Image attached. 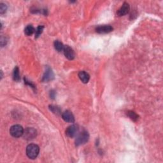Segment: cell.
I'll return each mask as SVG.
<instances>
[{
	"mask_svg": "<svg viewBox=\"0 0 163 163\" xmlns=\"http://www.w3.org/2000/svg\"><path fill=\"white\" fill-rule=\"evenodd\" d=\"M40 152V148L36 144L29 145L26 148V154L27 157L31 159H35L37 157Z\"/></svg>",
	"mask_w": 163,
	"mask_h": 163,
	"instance_id": "6da1fadb",
	"label": "cell"
},
{
	"mask_svg": "<svg viewBox=\"0 0 163 163\" xmlns=\"http://www.w3.org/2000/svg\"><path fill=\"white\" fill-rule=\"evenodd\" d=\"M89 139V135L87 131H82L80 133L78 136H76L75 140V145L76 146H79L81 145L85 144L87 143Z\"/></svg>",
	"mask_w": 163,
	"mask_h": 163,
	"instance_id": "7a4b0ae2",
	"label": "cell"
},
{
	"mask_svg": "<svg viewBox=\"0 0 163 163\" xmlns=\"http://www.w3.org/2000/svg\"><path fill=\"white\" fill-rule=\"evenodd\" d=\"M24 131V130L21 125L16 124V125H13L10 127V133L14 138H19L23 136Z\"/></svg>",
	"mask_w": 163,
	"mask_h": 163,
	"instance_id": "3957f363",
	"label": "cell"
},
{
	"mask_svg": "<svg viewBox=\"0 0 163 163\" xmlns=\"http://www.w3.org/2000/svg\"><path fill=\"white\" fill-rule=\"evenodd\" d=\"M37 135V131L33 127H27L24 131L23 137L27 140H31L35 139Z\"/></svg>",
	"mask_w": 163,
	"mask_h": 163,
	"instance_id": "277c9868",
	"label": "cell"
},
{
	"mask_svg": "<svg viewBox=\"0 0 163 163\" xmlns=\"http://www.w3.org/2000/svg\"><path fill=\"white\" fill-rule=\"evenodd\" d=\"M79 130V126L76 125V124H73V125L69 126L66 129V135L69 138H73L77 135Z\"/></svg>",
	"mask_w": 163,
	"mask_h": 163,
	"instance_id": "5b68a950",
	"label": "cell"
},
{
	"mask_svg": "<svg viewBox=\"0 0 163 163\" xmlns=\"http://www.w3.org/2000/svg\"><path fill=\"white\" fill-rule=\"evenodd\" d=\"M113 30V28L110 25H101L96 28V31L101 34H104L112 32Z\"/></svg>",
	"mask_w": 163,
	"mask_h": 163,
	"instance_id": "8992f818",
	"label": "cell"
},
{
	"mask_svg": "<svg viewBox=\"0 0 163 163\" xmlns=\"http://www.w3.org/2000/svg\"><path fill=\"white\" fill-rule=\"evenodd\" d=\"M129 10H130L129 4L126 2H124L122 4V6L118 10V11L117 12V16L119 17L125 16L129 13Z\"/></svg>",
	"mask_w": 163,
	"mask_h": 163,
	"instance_id": "52a82bcc",
	"label": "cell"
},
{
	"mask_svg": "<svg viewBox=\"0 0 163 163\" xmlns=\"http://www.w3.org/2000/svg\"><path fill=\"white\" fill-rule=\"evenodd\" d=\"M62 118L66 122L73 123L75 122V117L73 114L70 110H66V111L62 113Z\"/></svg>",
	"mask_w": 163,
	"mask_h": 163,
	"instance_id": "ba28073f",
	"label": "cell"
},
{
	"mask_svg": "<svg viewBox=\"0 0 163 163\" xmlns=\"http://www.w3.org/2000/svg\"><path fill=\"white\" fill-rule=\"evenodd\" d=\"M63 52L64 56L67 59H68L69 60H73L75 58V52L70 46L68 45L64 46Z\"/></svg>",
	"mask_w": 163,
	"mask_h": 163,
	"instance_id": "9c48e42d",
	"label": "cell"
},
{
	"mask_svg": "<svg viewBox=\"0 0 163 163\" xmlns=\"http://www.w3.org/2000/svg\"><path fill=\"white\" fill-rule=\"evenodd\" d=\"M54 77V75L53 71H52V70L49 68V67H47V68L46 69L44 75V76H43L42 81L49 82L53 79Z\"/></svg>",
	"mask_w": 163,
	"mask_h": 163,
	"instance_id": "30bf717a",
	"label": "cell"
},
{
	"mask_svg": "<svg viewBox=\"0 0 163 163\" xmlns=\"http://www.w3.org/2000/svg\"><path fill=\"white\" fill-rule=\"evenodd\" d=\"M79 77L83 83L87 84L89 81L90 75H89L88 73L85 72V71H80L79 73Z\"/></svg>",
	"mask_w": 163,
	"mask_h": 163,
	"instance_id": "8fae6325",
	"label": "cell"
},
{
	"mask_svg": "<svg viewBox=\"0 0 163 163\" xmlns=\"http://www.w3.org/2000/svg\"><path fill=\"white\" fill-rule=\"evenodd\" d=\"M54 47H55V49L57 51V52H61V51H63V49H64V45L63 44V43L61 42L59 40H56L54 41Z\"/></svg>",
	"mask_w": 163,
	"mask_h": 163,
	"instance_id": "7c38bea8",
	"label": "cell"
},
{
	"mask_svg": "<svg viewBox=\"0 0 163 163\" xmlns=\"http://www.w3.org/2000/svg\"><path fill=\"white\" fill-rule=\"evenodd\" d=\"M35 30L34 27H33V26L31 25H29L27 26L26 28H25V30H24V33L25 34L27 35V36H31L32 35L33 33H35Z\"/></svg>",
	"mask_w": 163,
	"mask_h": 163,
	"instance_id": "4fadbf2b",
	"label": "cell"
},
{
	"mask_svg": "<svg viewBox=\"0 0 163 163\" xmlns=\"http://www.w3.org/2000/svg\"><path fill=\"white\" fill-rule=\"evenodd\" d=\"M13 80L15 81H19L20 80V74H19V70L18 67H16L15 69L13 70Z\"/></svg>",
	"mask_w": 163,
	"mask_h": 163,
	"instance_id": "5bb4252c",
	"label": "cell"
},
{
	"mask_svg": "<svg viewBox=\"0 0 163 163\" xmlns=\"http://www.w3.org/2000/svg\"><path fill=\"white\" fill-rule=\"evenodd\" d=\"M127 116L129 118H130L131 120H133V121H135V122L137 121V120L138 119V116L135 112H133V111H128Z\"/></svg>",
	"mask_w": 163,
	"mask_h": 163,
	"instance_id": "9a60e30c",
	"label": "cell"
},
{
	"mask_svg": "<svg viewBox=\"0 0 163 163\" xmlns=\"http://www.w3.org/2000/svg\"><path fill=\"white\" fill-rule=\"evenodd\" d=\"M49 108L52 112L57 114V115H59L61 113V110L59 107H57L56 106H54V105H50Z\"/></svg>",
	"mask_w": 163,
	"mask_h": 163,
	"instance_id": "2e32d148",
	"label": "cell"
},
{
	"mask_svg": "<svg viewBox=\"0 0 163 163\" xmlns=\"http://www.w3.org/2000/svg\"><path fill=\"white\" fill-rule=\"evenodd\" d=\"M44 27L43 26H39L37 27L36 30V34H35L36 38H38L41 34L42 32H43V30H44Z\"/></svg>",
	"mask_w": 163,
	"mask_h": 163,
	"instance_id": "e0dca14e",
	"label": "cell"
},
{
	"mask_svg": "<svg viewBox=\"0 0 163 163\" xmlns=\"http://www.w3.org/2000/svg\"><path fill=\"white\" fill-rule=\"evenodd\" d=\"M7 10V7L4 3H0V13L3 14L6 12Z\"/></svg>",
	"mask_w": 163,
	"mask_h": 163,
	"instance_id": "ac0fdd59",
	"label": "cell"
},
{
	"mask_svg": "<svg viewBox=\"0 0 163 163\" xmlns=\"http://www.w3.org/2000/svg\"><path fill=\"white\" fill-rule=\"evenodd\" d=\"M7 40H6V38L5 37H1V41H0V42H1V47H3L4 45H5L6 44H7Z\"/></svg>",
	"mask_w": 163,
	"mask_h": 163,
	"instance_id": "d6986e66",
	"label": "cell"
},
{
	"mask_svg": "<svg viewBox=\"0 0 163 163\" xmlns=\"http://www.w3.org/2000/svg\"><path fill=\"white\" fill-rule=\"evenodd\" d=\"M54 97H55V93L54 92V91H50V98L54 99Z\"/></svg>",
	"mask_w": 163,
	"mask_h": 163,
	"instance_id": "ffe728a7",
	"label": "cell"
}]
</instances>
